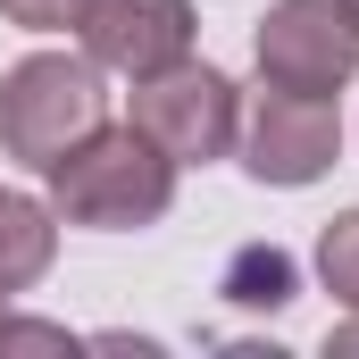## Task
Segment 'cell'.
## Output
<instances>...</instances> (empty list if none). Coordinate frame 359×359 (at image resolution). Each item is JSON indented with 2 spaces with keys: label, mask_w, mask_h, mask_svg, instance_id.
Returning <instances> with one entry per match:
<instances>
[{
  "label": "cell",
  "mask_w": 359,
  "mask_h": 359,
  "mask_svg": "<svg viewBox=\"0 0 359 359\" xmlns=\"http://www.w3.org/2000/svg\"><path fill=\"white\" fill-rule=\"evenodd\" d=\"M50 209L67 226H100V234H126V226H159L168 201H176V159L142 134V126H92L76 151H59L50 168Z\"/></svg>",
  "instance_id": "6da1fadb"
},
{
  "label": "cell",
  "mask_w": 359,
  "mask_h": 359,
  "mask_svg": "<svg viewBox=\"0 0 359 359\" xmlns=\"http://www.w3.org/2000/svg\"><path fill=\"white\" fill-rule=\"evenodd\" d=\"M100 126V67L76 50H34L0 76V151L17 168H50Z\"/></svg>",
  "instance_id": "7a4b0ae2"
},
{
  "label": "cell",
  "mask_w": 359,
  "mask_h": 359,
  "mask_svg": "<svg viewBox=\"0 0 359 359\" xmlns=\"http://www.w3.org/2000/svg\"><path fill=\"white\" fill-rule=\"evenodd\" d=\"M251 59H259V84L276 92H334L359 76V17L351 0H276L251 34Z\"/></svg>",
  "instance_id": "3957f363"
},
{
  "label": "cell",
  "mask_w": 359,
  "mask_h": 359,
  "mask_svg": "<svg viewBox=\"0 0 359 359\" xmlns=\"http://www.w3.org/2000/svg\"><path fill=\"white\" fill-rule=\"evenodd\" d=\"M134 126L176 159V168H209V159H226L234 142H243V92L226 84L217 67H159V76H142L134 84Z\"/></svg>",
  "instance_id": "277c9868"
},
{
  "label": "cell",
  "mask_w": 359,
  "mask_h": 359,
  "mask_svg": "<svg viewBox=\"0 0 359 359\" xmlns=\"http://www.w3.org/2000/svg\"><path fill=\"white\" fill-rule=\"evenodd\" d=\"M343 159V117H334V100H318V92H259L251 100V117H243V168L276 192H301V184H318L326 168Z\"/></svg>",
  "instance_id": "5b68a950"
},
{
  "label": "cell",
  "mask_w": 359,
  "mask_h": 359,
  "mask_svg": "<svg viewBox=\"0 0 359 359\" xmlns=\"http://www.w3.org/2000/svg\"><path fill=\"white\" fill-rule=\"evenodd\" d=\"M76 34H84V59L109 76H159L192 59V0H84L76 8Z\"/></svg>",
  "instance_id": "8992f818"
},
{
  "label": "cell",
  "mask_w": 359,
  "mask_h": 359,
  "mask_svg": "<svg viewBox=\"0 0 359 359\" xmlns=\"http://www.w3.org/2000/svg\"><path fill=\"white\" fill-rule=\"evenodd\" d=\"M50 259H59V209L25 201V192H0V301L42 284Z\"/></svg>",
  "instance_id": "52a82bcc"
},
{
  "label": "cell",
  "mask_w": 359,
  "mask_h": 359,
  "mask_svg": "<svg viewBox=\"0 0 359 359\" xmlns=\"http://www.w3.org/2000/svg\"><path fill=\"white\" fill-rule=\"evenodd\" d=\"M234 309H284L292 292H301V268H292V251H276V243H243L234 259H226V284H217Z\"/></svg>",
  "instance_id": "ba28073f"
},
{
  "label": "cell",
  "mask_w": 359,
  "mask_h": 359,
  "mask_svg": "<svg viewBox=\"0 0 359 359\" xmlns=\"http://www.w3.org/2000/svg\"><path fill=\"white\" fill-rule=\"evenodd\" d=\"M318 276H326V292L359 309V209H343L326 234H318Z\"/></svg>",
  "instance_id": "9c48e42d"
},
{
  "label": "cell",
  "mask_w": 359,
  "mask_h": 359,
  "mask_svg": "<svg viewBox=\"0 0 359 359\" xmlns=\"http://www.w3.org/2000/svg\"><path fill=\"white\" fill-rule=\"evenodd\" d=\"M0 351H76V334L50 326V318H8L0 309Z\"/></svg>",
  "instance_id": "30bf717a"
},
{
  "label": "cell",
  "mask_w": 359,
  "mask_h": 359,
  "mask_svg": "<svg viewBox=\"0 0 359 359\" xmlns=\"http://www.w3.org/2000/svg\"><path fill=\"white\" fill-rule=\"evenodd\" d=\"M76 8H84V0H0V17L25 25V34H59V25H76Z\"/></svg>",
  "instance_id": "8fae6325"
},
{
  "label": "cell",
  "mask_w": 359,
  "mask_h": 359,
  "mask_svg": "<svg viewBox=\"0 0 359 359\" xmlns=\"http://www.w3.org/2000/svg\"><path fill=\"white\" fill-rule=\"evenodd\" d=\"M326 351H334V359H351V351H359V318H351V326H334V334H326Z\"/></svg>",
  "instance_id": "7c38bea8"
},
{
  "label": "cell",
  "mask_w": 359,
  "mask_h": 359,
  "mask_svg": "<svg viewBox=\"0 0 359 359\" xmlns=\"http://www.w3.org/2000/svg\"><path fill=\"white\" fill-rule=\"evenodd\" d=\"M351 17H359V0H351Z\"/></svg>",
  "instance_id": "4fadbf2b"
}]
</instances>
